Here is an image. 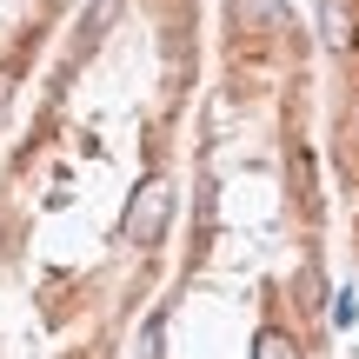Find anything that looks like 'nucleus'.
Segmentation results:
<instances>
[{"instance_id":"nucleus-2","label":"nucleus","mask_w":359,"mask_h":359,"mask_svg":"<svg viewBox=\"0 0 359 359\" xmlns=\"http://www.w3.org/2000/svg\"><path fill=\"white\" fill-rule=\"evenodd\" d=\"M240 20L259 34H286V0H240Z\"/></svg>"},{"instance_id":"nucleus-3","label":"nucleus","mask_w":359,"mask_h":359,"mask_svg":"<svg viewBox=\"0 0 359 359\" xmlns=\"http://www.w3.org/2000/svg\"><path fill=\"white\" fill-rule=\"evenodd\" d=\"M253 359H299V346H293V333H280V326H266V333L253 339Z\"/></svg>"},{"instance_id":"nucleus-1","label":"nucleus","mask_w":359,"mask_h":359,"mask_svg":"<svg viewBox=\"0 0 359 359\" xmlns=\"http://www.w3.org/2000/svg\"><path fill=\"white\" fill-rule=\"evenodd\" d=\"M167 219H173V187L167 180H140V187L127 193V213H120V233H127V246H154L160 233H167Z\"/></svg>"}]
</instances>
